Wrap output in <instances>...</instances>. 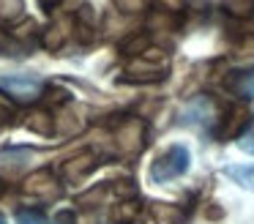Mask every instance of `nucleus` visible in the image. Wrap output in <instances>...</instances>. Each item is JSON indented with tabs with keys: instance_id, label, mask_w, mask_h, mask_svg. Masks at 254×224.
<instances>
[{
	"instance_id": "1a4fd4ad",
	"label": "nucleus",
	"mask_w": 254,
	"mask_h": 224,
	"mask_svg": "<svg viewBox=\"0 0 254 224\" xmlns=\"http://www.w3.org/2000/svg\"><path fill=\"white\" fill-rule=\"evenodd\" d=\"M150 216L156 224H183L186 222V211L172 202H150Z\"/></svg>"
},
{
	"instance_id": "393cba45",
	"label": "nucleus",
	"mask_w": 254,
	"mask_h": 224,
	"mask_svg": "<svg viewBox=\"0 0 254 224\" xmlns=\"http://www.w3.org/2000/svg\"><path fill=\"white\" fill-rule=\"evenodd\" d=\"M11 49H14V36H11V33H6V30H0V52H3V55H14Z\"/></svg>"
},
{
	"instance_id": "4be33fe9",
	"label": "nucleus",
	"mask_w": 254,
	"mask_h": 224,
	"mask_svg": "<svg viewBox=\"0 0 254 224\" xmlns=\"http://www.w3.org/2000/svg\"><path fill=\"white\" fill-rule=\"evenodd\" d=\"M101 197H104V189H101V186H96V189H90V191H85V194H79V197H77V205L90 208L93 202H99Z\"/></svg>"
},
{
	"instance_id": "2eb2a0df",
	"label": "nucleus",
	"mask_w": 254,
	"mask_h": 224,
	"mask_svg": "<svg viewBox=\"0 0 254 224\" xmlns=\"http://www.w3.org/2000/svg\"><path fill=\"white\" fill-rule=\"evenodd\" d=\"M25 16V0H0V19L17 22Z\"/></svg>"
},
{
	"instance_id": "f257e3e1",
	"label": "nucleus",
	"mask_w": 254,
	"mask_h": 224,
	"mask_svg": "<svg viewBox=\"0 0 254 224\" xmlns=\"http://www.w3.org/2000/svg\"><path fill=\"white\" fill-rule=\"evenodd\" d=\"M189 167H191V153H189V148L186 145H170L150 164V178L156 183H167V180H175L183 172H189Z\"/></svg>"
},
{
	"instance_id": "4468645a",
	"label": "nucleus",
	"mask_w": 254,
	"mask_h": 224,
	"mask_svg": "<svg viewBox=\"0 0 254 224\" xmlns=\"http://www.w3.org/2000/svg\"><path fill=\"white\" fill-rule=\"evenodd\" d=\"M224 11L227 14H232L235 19H249V16H254V0H224Z\"/></svg>"
},
{
	"instance_id": "7ed1b4c3",
	"label": "nucleus",
	"mask_w": 254,
	"mask_h": 224,
	"mask_svg": "<svg viewBox=\"0 0 254 224\" xmlns=\"http://www.w3.org/2000/svg\"><path fill=\"white\" fill-rule=\"evenodd\" d=\"M22 191L36 200H55V197H61V183H58L52 169H36L33 175L25 178Z\"/></svg>"
},
{
	"instance_id": "aec40b11",
	"label": "nucleus",
	"mask_w": 254,
	"mask_h": 224,
	"mask_svg": "<svg viewBox=\"0 0 254 224\" xmlns=\"http://www.w3.org/2000/svg\"><path fill=\"white\" fill-rule=\"evenodd\" d=\"M6 126H14V107L11 101L0 96V129H6Z\"/></svg>"
},
{
	"instance_id": "39448f33",
	"label": "nucleus",
	"mask_w": 254,
	"mask_h": 224,
	"mask_svg": "<svg viewBox=\"0 0 254 224\" xmlns=\"http://www.w3.org/2000/svg\"><path fill=\"white\" fill-rule=\"evenodd\" d=\"M115 140L123 153H137L145 145V123L139 118H123L115 129Z\"/></svg>"
},
{
	"instance_id": "cd10ccee",
	"label": "nucleus",
	"mask_w": 254,
	"mask_h": 224,
	"mask_svg": "<svg viewBox=\"0 0 254 224\" xmlns=\"http://www.w3.org/2000/svg\"><path fill=\"white\" fill-rule=\"evenodd\" d=\"M3 194H6V180L0 178V197H3Z\"/></svg>"
},
{
	"instance_id": "5701e85b",
	"label": "nucleus",
	"mask_w": 254,
	"mask_h": 224,
	"mask_svg": "<svg viewBox=\"0 0 254 224\" xmlns=\"http://www.w3.org/2000/svg\"><path fill=\"white\" fill-rule=\"evenodd\" d=\"M159 11H170V14H181L186 8V0H156Z\"/></svg>"
},
{
	"instance_id": "a878e982",
	"label": "nucleus",
	"mask_w": 254,
	"mask_h": 224,
	"mask_svg": "<svg viewBox=\"0 0 254 224\" xmlns=\"http://www.w3.org/2000/svg\"><path fill=\"white\" fill-rule=\"evenodd\" d=\"M52 224H77V216H74V211H58Z\"/></svg>"
},
{
	"instance_id": "ddd939ff",
	"label": "nucleus",
	"mask_w": 254,
	"mask_h": 224,
	"mask_svg": "<svg viewBox=\"0 0 254 224\" xmlns=\"http://www.w3.org/2000/svg\"><path fill=\"white\" fill-rule=\"evenodd\" d=\"M137 213H139V208L131 200H123L121 205L112 208V224H131L137 219Z\"/></svg>"
},
{
	"instance_id": "a211bd4d",
	"label": "nucleus",
	"mask_w": 254,
	"mask_h": 224,
	"mask_svg": "<svg viewBox=\"0 0 254 224\" xmlns=\"http://www.w3.org/2000/svg\"><path fill=\"white\" fill-rule=\"evenodd\" d=\"M238 148H241L243 153H252L254 156V120L241 131V137H238Z\"/></svg>"
},
{
	"instance_id": "dca6fc26",
	"label": "nucleus",
	"mask_w": 254,
	"mask_h": 224,
	"mask_svg": "<svg viewBox=\"0 0 254 224\" xmlns=\"http://www.w3.org/2000/svg\"><path fill=\"white\" fill-rule=\"evenodd\" d=\"M232 49H235V55H254V30H243L232 41Z\"/></svg>"
},
{
	"instance_id": "0eeeda50",
	"label": "nucleus",
	"mask_w": 254,
	"mask_h": 224,
	"mask_svg": "<svg viewBox=\"0 0 254 224\" xmlns=\"http://www.w3.org/2000/svg\"><path fill=\"white\" fill-rule=\"evenodd\" d=\"M96 153H90V150H82V153H77L74 158H68V161H63V167H61V172L66 175L68 180H77V178H85L88 172H93L96 169Z\"/></svg>"
},
{
	"instance_id": "9d476101",
	"label": "nucleus",
	"mask_w": 254,
	"mask_h": 224,
	"mask_svg": "<svg viewBox=\"0 0 254 224\" xmlns=\"http://www.w3.org/2000/svg\"><path fill=\"white\" fill-rule=\"evenodd\" d=\"M148 49H150V33L148 30H137L121 41V55H126V58H142Z\"/></svg>"
},
{
	"instance_id": "6e6552de",
	"label": "nucleus",
	"mask_w": 254,
	"mask_h": 224,
	"mask_svg": "<svg viewBox=\"0 0 254 224\" xmlns=\"http://www.w3.org/2000/svg\"><path fill=\"white\" fill-rule=\"evenodd\" d=\"M25 126H28L33 134H41V137H52L58 129V118L50 112V109H33V112L28 115V120H25Z\"/></svg>"
},
{
	"instance_id": "f3484780",
	"label": "nucleus",
	"mask_w": 254,
	"mask_h": 224,
	"mask_svg": "<svg viewBox=\"0 0 254 224\" xmlns=\"http://www.w3.org/2000/svg\"><path fill=\"white\" fill-rule=\"evenodd\" d=\"M17 224H52L41 211H17Z\"/></svg>"
},
{
	"instance_id": "9b49d317",
	"label": "nucleus",
	"mask_w": 254,
	"mask_h": 224,
	"mask_svg": "<svg viewBox=\"0 0 254 224\" xmlns=\"http://www.w3.org/2000/svg\"><path fill=\"white\" fill-rule=\"evenodd\" d=\"M224 175H230L243 189L254 191V164H230V167H224Z\"/></svg>"
},
{
	"instance_id": "b1692460",
	"label": "nucleus",
	"mask_w": 254,
	"mask_h": 224,
	"mask_svg": "<svg viewBox=\"0 0 254 224\" xmlns=\"http://www.w3.org/2000/svg\"><path fill=\"white\" fill-rule=\"evenodd\" d=\"M115 194L123 197V200H128V197L137 194V186H134L131 180H118V183H115Z\"/></svg>"
},
{
	"instance_id": "6ab92c4d",
	"label": "nucleus",
	"mask_w": 254,
	"mask_h": 224,
	"mask_svg": "<svg viewBox=\"0 0 254 224\" xmlns=\"http://www.w3.org/2000/svg\"><path fill=\"white\" fill-rule=\"evenodd\" d=\"M118 11H126V14H139V11L148 8V0H112Z\"/></svg>"
},
{
	"instance_id": "423d86ee",
	"label": "nucleus",
	"mask_w": 254,
	"mask_h": 224,
	"mask_svg": "<svg viewBox=\"0 0 254 224\" xmlns=\"http://www.w3.org/2000/svg\"><path fill=\"white\" fill-rule=\"evenodd\" d=\"M227 90L232 96L243 98V101H254V69H241V71H230V76L224 79Z\"/></svg>"
},
{
	"instance_id": "412c9836",
	"label": "nucleus",
	"mask_w": 254,
	"mask_h": 224,
	"mask_svg": "<svg viewBox=\"0 0 254 224\" xmlns=\"http://www.w3.org/2000/svg\"><path fill=\"white\" fill-rule=\"evenodd\" d=\"M77 22L79 25H88V27H96V11H93V5H79L77 8Z\"/></svg>"
},
{
	"instance_id": "f8f14e48",
	"label": "nucleus",
	"mask_w": 254,
	"mask_h": 224,
	"mask_svg": "<svg viewBox=\"0 0 254 224\" xmlns=\"http://www.w3.org/2000/svg\"><path fill=\"white\" fill-rule=\"evenodd\" d=\"M63 41H66V30H63L61 25H50V27H44V30L39 33V44L47 47V49H52V52L61 49Z\"/></svg>"
},
{
	"instance_id": "f03ea898",
	"label": "nucleus",
	"mask_w": 254,
	"mask_h": 224,
	"mask_svg": "<svg viewBox=\"0 0 254 224\" xmlns=\"http://www.w3.org/2000/svg\"><path fill=\"white\" fill-rule=\"evenodd\" d=\"M0 90L14 104H30L47 93V82L33 74H6L0 76Z\"/></svg>"
},
{
	"instance_id": "20e7f679",
	"label": "nucleus",
	"mask_w": 254,
	"mask_h": 224,
	"mask_svg": "<svg viewBox=\"0 0 254 224\" xmlns=\"http://www.w3.org/2000/svg\"><path fill=\"white\" fill-rule=\"evenodd\" d=\"M167 76V69L161 63H150V60H139L131 63L128 71H123V76L118 82H126V85H156Z\"/></svg>"
},
{
	"instance_id": "c85d7f7f",
	"label": "nucleus",
	"mask_w": 254,
	"mask_h": 224,
	"mask_svg": "<svg viewBox=\"0 0 254 224\" xmlns=\"http://www.w3.org/2000/svg\"><path fill=\"white\" fill-rule=\"evenodd\" d=\"M0 224H8V222H6V219H3V216H0Z\"/></svg>"
},
{
	"instance_id": "bb28decb",
	"label": "nucleus",
	"mask_w": 254,
	"mask_h": 224,
	"mask_svg": "<svg viewBox=\"0 0 254 224\" xmlns=\"http://www.w3.org/2000/svg\"><path fill=\"white\" fill-rule=\"evenodd\" d=\"M41 3V8H47V11H52V8H58V5L63 3V0H39Z\"/></svg>"
}]
</instances>
